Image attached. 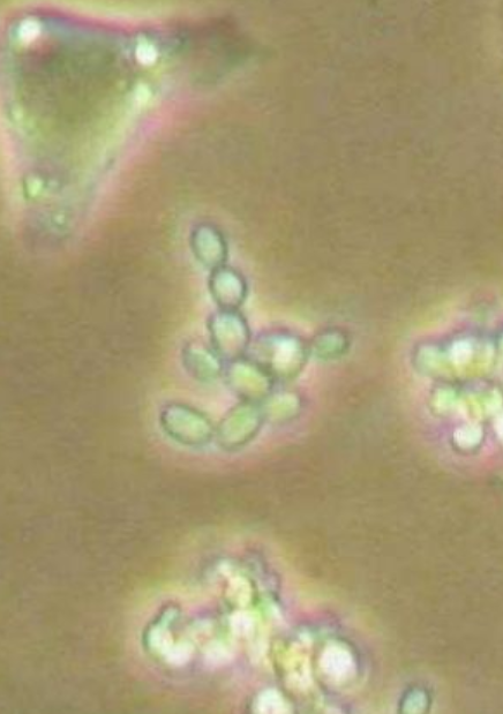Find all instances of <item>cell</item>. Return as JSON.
Listing matches in <instances>:
<instances>
[{"mask_svg": "<svg viewBox=\"0 0 503 714\" xmlns=\"http://www.w3.org/2000/svg\"><path fill=\"white\" fill-rule=\"evenodd\" d=\"M410 365L455 452L503 449V296L468 297L444 333L414 345Z\"/></svg>", "mask_w": 503, "mask_h": 714, "instance_id": "cell-1", "label": "cell"}, {"mask_svg": "<svg viewBox=\"0 0 503 714\" xmlns=\"http://www.w3.org/2000/svg\"><path fill=\"white\" fill-rule=\"evenodd\" d=\"M247 357L275 382H288L303 373L311 358L309 342L289 330H269L254 338Z\"/></svg>", "mask_w": 503, "mask_h": 714, "instance_id": "cell-2", "label": "cell"}, {"mask_svg": "<svg viewBox=\"0 0 503 714\" xmlns=\"http://www.w3.org/2000/svg\"><path fill=\"white\" fill-rule=\"evenodd\" d=\"M177 607H165L149 625L142 636V644L156 663L169 668H183L192 663L195 645L189 636L180 635Z\"/></svg>", "mask_w": 503, "mask_h": 714, "instance_id": "cell-3", "label": "cell"}, {"mask_svg": "<svg viewBox=\"0 0 503 714\" xmlns=\"http://www.w3.org/2000/svg\"><path fill=\"white\" fill-rule=\"evenodd\" d=\"M167 437L187 448H202L215 440L216 426L206 413L185 403H169L160 412Z\"/></svg>", "mask_w": 503, "mask_h": 714, "instance_id": "cell-4", "label": "cell"}, {"mask_svg": "<svg viewBox=\"0 0 503 714\" xmlns=\"http://www.w3.org/2000/svg\"><path fill=\"white\" fill-rule=\"evenodd\" d=\"M210 345L225 363L247 356L253 342L249 322L240 311L217 310L207 322Z\"/></svg>", "mask_w": 503, "mask_h": 714, "instance_id": "cell-5", "label": "cell"}, {"mask_svg": "<svg viewBox=\"0 0 503 714\" xmlns=\"http://www.w3.org/2000/svg\"><path fill=\"white\" fill-rule=\"evenodd\" d=\"M265 424L260 403L240 401L216 426L215 440L224 452H239L258 437Z\"/></svg>", "mask_w": 503, "mask_h": 714, "instance_id": "cell-6", "label": "cell"}, {"mask_svg": "<svg viewBox=\"0 0 503 714\" xmlns=\"http://www.w3.org/2000/svg\"><path fill=\"white\" fill-rule=\"evenodd\" d=\"M224 379L240 401L252 403L264 402L276 385L264 368L247 356L227 363Z\"/></svg>", "mask_w": 503, "mask_h": 714, "instance_id": "cell-7", "label": "cell"}, {"mask_svg": "<svg viewBox=\"0 0 503 714\" xmlns=\"http://www.w3.org/2000/svg\"><path fill=\"white\" fill-rule=\"evenodd\" d=\"M208 290L219 310L240 311L249 296V284L243 274L225 265L212 270Z\"/></svg>", "mask_w": 503, "mask_h": 714, "instance_id": "cell-8", "label": "cell"}, {"mask_svg": "<svg viewBox=\"0 0 503 714\" xmlns=\"http://www.w3.org/2000/svg\"><path fill=\"white\" fill-rule=\"evenodd\" d=\"M182 363L192 379L206 385L224 377L225 366H227L212 345L197 341L185 345L182 351Z\"/></svg>", "mask_w": 503, "mask_h": 714, "instance_id": "cell-9", "label": "cell"}, {"mask_svg": "<svg viewBox=\"0 0 503 714\" xmlns=\"http://www.w3.org/2000/svg\"><path fill=\"white\" fill-rule=\"evenodd\" d=\"M319 670L325 679L335 686L347 685L355 678L357 663L354 652L349 646L330 642L321 651L319 657Z\"/></svg>", "mask_w": 503, "mask_h": 714, "instance_id": "cell-10", "label": "cell"}, {"mask_svg": "<svg viewBox=\"0 0 503 714\" xmlns=\"http://www.w3.org/2000/svg\"><path fill=\"white\" fill-rule=\"evenodd\" d=\"M260 404L266 423L273 425L292 423L302 416L304 410L303 396L291 389L275 388Z\"/></svg>", "mask_w": 503, "mask_h": 714, "instance_id": "cell-11", "label": "cell"}, {"mask_svg": "<svg viewBox=\"0 0 503 714\" xmlns=\"http://www.w3.org/2000/svg\"><path fill=\"white\" fill-rule=\"evenodd\" d=\"M311 357L321 362H335L348 355L351 348V337L347 330L329 327L320 330L310 342Z\"/></svg>", "mask_w": 503, "mask_h": 714, "instance_id": "cell-12", "label": "cell"}, {"mask_svg": "<svg viewBox=\"0 0 503 714\" xmlns=\"http://www.w3.org/2000/svg\"><path fill=\"white\" fill-rule=\"evenodd\" d=\"M283 668L289 688L304 693L311 688L312 673L309 656L306 655L302 646H292L285 652Z\"/></svg>", "mask_w": 503, "mask_h": 714, "instance_id": "cell-13", "label": "cell"}, {"mask_svg": "<svg viewBox=\"0 0 503 714\" xmlns=\"http://www.w3.org/2000/svg\"><path fill=\"white\" fill-rule=\"evenodd\" d=\"M193 248L198 260L209 269H216L224 266L227 258V248L222 237L213 230H200L194 236Z\"/></svg>", "mask_w": 503, "mask_h": 714, "instance_id": "cell-14", "label": "cell"}, {"mask_svg": "<svg viewBox=\"0 0 503 714\" xmlns=\"http://www.w3.org/2000/svg\"><path fill=\"white\" fill-rule=\"evenodd\" d=\"M227 569L225 577L228 578V581L227 588H225V599L237 608L249 607L254 597L252 582L246 576L234 571V569L229 567Z\"/></svg>", "mask_w": 503, "mask_h": 714, "instance_id": "cell-15", "label": "cell"}, {"mask_svg": "<svg viewBox=\"0 0 503 714\" xmlns=\"http://www.w3.org/2000/svg\"><path fill=\"white\" fill-rule=\"evenodd\" d=\"M253 712L261 714H288L292 712L290 702L280 690L269 688L260 691L254 698Z\"/></svg>", "mask_w": 503, "mask_h": 714, "instance_id": "cell-16", "label": "cell"}, {"mask_svg": "<svg viewBox=\"0 0 503 714\" xmlns=\"http://www.w3.org/2000/svg\"><path fill=\"white\" fill-rule=\"evenodd\" d=\"M231 634L238 640L252 641L258 630V618L247 608H237L229 618Z\"/></svg>", "mask_w": 503, "mask_h": 714, "instance_id": "cell-17", "label": "cell"}, {"mask_svg": "<svg viewBox=\"0 0 503 714\" xmlns=\"http://www.w3.org/2000/svg\"><path fill=\"white\" fill-rule=\"evenodd\" d=\"M426 708L427 696L422 690L412 691L403 704V711L407 713H422Z\"/></svg>", "mask_w": 503, "mask_h": 714, "instance_id": "cell-18", "label": "cell"}]
</instances>
